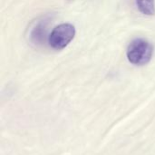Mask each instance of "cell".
I'll list each match as a JSON object with an SVG mask.
<instances>
[{
  "label": "cell",
  "mask_w": 155,
  "mask_h": 155,
  "mask_svg": "<svg viewBox=\"0 0 155 155\" xmlns=\"http://www.w3.org/2000/svg\"><path fill=\"white\" fill-rule=\"evenodd\" d=\"M153 47L146 40L142 38L134 39L127 48V58L129 62L135 65L148 64L153 56Z\"/></svg>",
  "instance_id": "1"
},
{
  "label": "cell",
  "mask_w": 155,
  "mask_h": 155,
  "mask_svg": "<svg viewBox=\"0 0 155 155\" xmlns=\"http://www.w3.org/2000/svg\"><path fill=\"white\" fill-rule=\"evenodd\" d=\"M75 28L73 25L65 23L56 26L48 37V43L54 49H64L74 39Z\"/></svg>",
  "instance_id": "2"
},
{
  "label": "cell",
  "mask_w": 155,
  "mask_h": 155,
  "mask_svg": "<svg viewBox=\"0 0 155 155\" xmlns=\"http://www.w3.org/2000/svg\"><path fill=\"white\" fill-rule=\"evenodd\" d=\"M46 35V22H39L31 31V39L35 44H41L45 41Z\"/></svg>",
  "instance_id": "3"
},
{
  "label": "cell",
  "mask_w": 155,
  "mask_h": 155,
  "mask_svg": "<svg viewBox=\"0 0 155 155\" xmlns=\"http://www.w3.org/2000/svg\"><path fill=\"white\" fill-rule=\"evenodd\" d=\"M137 5L143 14L147 15H155L154 0H137Z\"/></svg>",
  "instance_id": "4"
}]
</instances>
